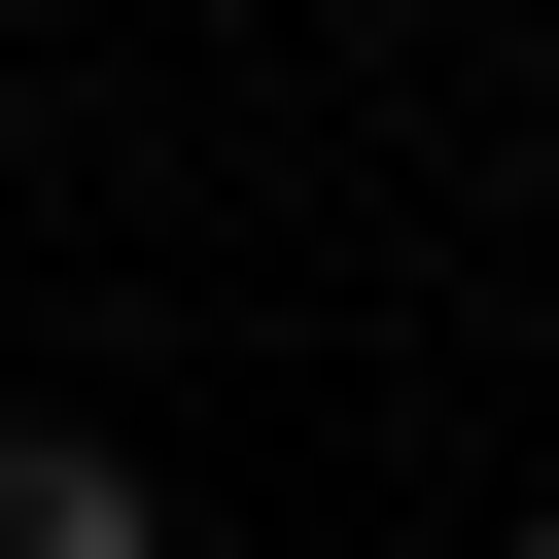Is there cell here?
Listing matches in <instances>:
<instances>
[{
	"mask_svg": "<svg viewBox=\"0 0 559 559\" xmlns=\"http://www.w3.org/2000/svg\"><path fill=\"white\" fill-rule=\"evenodd\" d=\"M489 559H559V489H524V524H489Z\"/></svg>",
	"mask_w": 559,
	"mask_h": 559,
	"instance_id": "2",
	"label": "cell"
},
{
	"mask_svg": "<svg viewBox=\"0 0 559 559\" xmlns=\"http://www.w3.org/2000/svg\"><path fill=\"white\" fill-rule=\"evenodd\" d=\"M0 559H175V489L140 454H0Z\"/></svg>",
	"mask_w": 559,
	"mask_h": 559,
	"instance_id": "1",
	"label": "cell"
}]
</instances>
